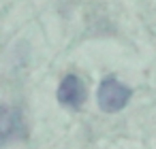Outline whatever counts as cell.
Instances as JSON below:
<instances>
[{
	"label": "cell",
	"instance_id": "obj_1",
	"mask_svg": "<svg viewBox=\"0 0 156 149\" xmlns=\"http://www.w3.org/2000/svg\"><path fill=\"white\" fill-rule=\"evenodd\" d=\"M133 96V90L124 83H120L115 77H105L98 85V107L105 111V113H118L122 111L128 100Z\"/></svg>",
	"mask_w": 156,
	"mask_h": 149
},
{
	"label": "cell",
	"instance_id": "obj_3",
	"mask_svg": "<svg viewBox=\"0 0 156 149\" xmlns=\"http://www.w3.org/2000/svg\"><path fill=\"white\" fill-rule=\"evenodd\" d=\"M26 134L24 121L17 109L0 107V145H5L13 138H22Z\"/></svg>",
	"mask_w": 156,
	"mask_h": 149
},
{
	"label": "cell",
	"instance_id": "obj_2",
	"mask_svg": "<svg viewBox=\"0 0 156 149\" xmlns=\"http://www.w3.org/2000/svg\"><path fill=\"white\" fill-rule=\"evenodd\" d=\"M86 100V83L77 75H66L58 87V102L69 109H79Z\"/></svg>",
	"mask_w": 156,
	"mask_h": 149
}]
</instances>
